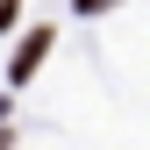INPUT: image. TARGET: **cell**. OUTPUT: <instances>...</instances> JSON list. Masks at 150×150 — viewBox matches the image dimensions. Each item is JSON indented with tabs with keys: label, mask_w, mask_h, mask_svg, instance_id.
Masks as SVG:
<instances>
[{
	"label": "cell",
	"mask_w": 150,
	"mask_h": 150,
	"mask_svg": "<svg viewBox=\"0 0 150 150\" xmlns=\"http://www.w3.org/2000/svg\"><path fill=\"white\" fill-rule=\"evenodd\" d=\"M43 50H50V29H29V36H22V50H14V64H7V71H14V86L43 64Z\"/></svg>",
	"instance_id": "6da1fadb"
},
{
	"label": "cell",
	"mask_w": 150,
	"mask_h": 150,
	"mask_svg": "<svg viewBox=\"0 0 150 150\" xmlns=\"http://www.w3.org/2000/svg\"><path fill=\"white\" fill-rule=\"evenodd\" d=\"M100 7H115V0H79V14H100Z\"/></svg>",
	"instance_id": "7a4b0ae2"
},
{
	"label": "cell",
	"mask_w": 150,
	"mask_h": 150,
	"mask_svg": "<svg viewBox=\"0 0 150 150\" xmlns=\"http://www.w3.org/2000/svg\"><path fill=\"white\" fill-rule=\"evenodd\" d=\"M0 150H7V143H0Z\"/></svg>",
	"instance_id": "3957f363"
}]
</instances>
